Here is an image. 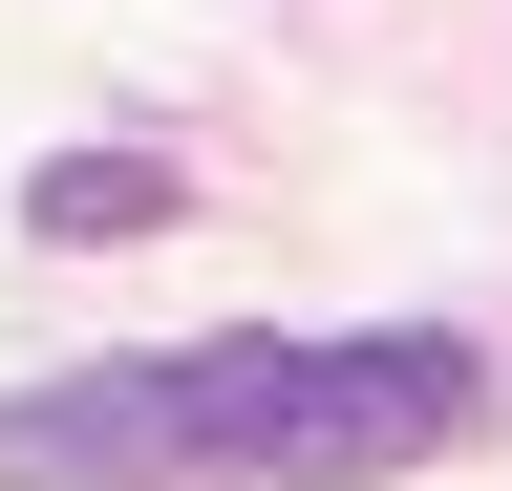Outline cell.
Listing matches in <instances>:
<instances>
[{"instance_id":"6da1fadb","label":"cell","mask_w":512,"mask_h":491,"mask_svg":"<svg viewBox=\"0 0 512 491\" xmlns=\"http://www.w3.org/2000/svg\"><path fill=\"white\" fill-rule=\"evenodd\" d=\"M491 427V342L470 321H363V342H128L64 385H0V491H384L448 470Z\"/></svg>"},{"instance_id":"7a4b0ae2","label":"cell","mask_w":512,"mask_h":491,"mask_svg":"<svg viewBox=\"0 0 512 491\" xmlns=\"http://www.w3.org/2000/svg\"><path fill=\"white\" fill-rule=\"evenodd\" d=\"M171 214H192V171L150 129H86V150L22 171V235H43V257H128V235H171Z\"/></svg>"}]
</instances>
